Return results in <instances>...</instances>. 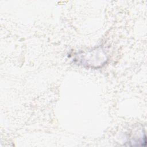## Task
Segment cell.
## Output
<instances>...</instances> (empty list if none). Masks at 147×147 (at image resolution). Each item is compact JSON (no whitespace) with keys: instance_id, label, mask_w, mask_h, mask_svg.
<instances>
[{"instance_id":"6da1fadb","label":"cell","mask_w":147,"mask_h":147,"mask_svg":"<svg viewBox=\"0 0 147 147\" xmlns=\"http://www.w3.org/2000/svg\"><path fill=\"white\" fill-rule=\"evenodd\" d=\"M102 52L103 51L101 49H96L92 51L79 55L80 59L79 60L81 62L82 65L91 67H98L102 65L100 62L104 64L105 61L98 59H95V56L98 55Z\"/></svg>"}]
</instances>
